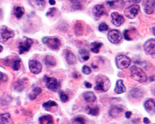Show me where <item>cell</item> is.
I'll list each match as a JSON object with an SVG mask.
<instances>
[{
  "label": "cell",
  "instance_id": "cell-1",
  "mask_svg": "<svg viewBox=\"0 0 155 124\" xmlns=\"http://www.w3.org/2000/svg\"><path fill=\"white\" fill-rule=\"evenodd\" d=\"M111 87V82L105 74H100L96 78V86L94 90L102 92H107Z\"/></svg>",
  "mask_w": 155,
  "mask_h": 124
},
{
  "label": "cell",
  "instance_id": "cell-2",
  "mask_svg": "<svg viewBox=\"0 0 155 124\" xmlns=\"http://www.w3.org/2000/svg\"><path fill=\"white\" fill-rule=\"evenodd\" d=\"M130 77L133 80L139 83H144L148 80L147 74L141 68L136 66H133L130 68Z\"/></svg>",
  "mask_w": 155,
  "mask_h": 124
},
{
  "label": "cell",
  "instance_id": "cell-3",
  "mask_svg": "<svg viewBox=\"0 0 155 124\" xmlns=\"http://www.w3.org/2000/svg\"><path fill=\"white\" fill-rule=\"evenodd\" d=\"M47 88L54 92H58L60 90L61 83L57 79L54 77H48L47 75H45L43 78Z\"/></svg>",
  "mask_w": 155,
  "mask_h": 124
},
{
  "label": "cell",
  "instance_id": "cell-4",
  "mask_svg": "<svg viewBox=\"0 0 155 124\" xmlns=\"http://www.w3.org/2000/svg\"><path fill=\"white\" fill-rule=\"evenodd\" d=\"M42 42L53 51L58 50L61 46L60 39L55 37H45L42 39Z\"/></svg>",
  "mask_w": 155,
  "mask_h": 124
},
{
  "label": "cell",
  "instance_id": "cell-5",
  "mask_svg": "<svg viewBox=\"0 0 155 124\" xmlns=\"http://www.w3.org/2000/svg\"><path fill=\"white\" fill-rule=\"evenodd\" d=\"M115 64L120 70L127 68L131 64V59L125 55H119L115 58Z\"/></svg>",
  "mask_w": 155,
  "mask_h": 124
},
{
  "label": "cell",
  "instance_id": "cell-6",
  "mask_svg": "<svg viewBox=\"0 0 155 124\" xmlns=\"http://www.w3.org/2000/svg\"><path fill=\"white\" fill-rule=\"evenodd\" d=\"M15 36V32L6 26L0 28V42L4 43Z\"/></svg>",
  "mask_w": 155,
  "mask_h": 124
},
{
  "label": "cell",
  "instance_id": "cell-7",
  "mask_svg": "<svg viewBox=\"0 0 155 124\" xmlns=\"http://www.w3.org/2000/svg\"><path fill=\"white\" fill-rule=\"evenodd\" d=\"M107 38L112 44H119L122 39V35L119 31L112 29L108 32Z\"/></svg>",
  "mask_w": 155,
  "mask_h": 124
},
{
  "label": "cell",
  "instance_id": "cell-8",
  "mask_svg": "<svg viewBox=\"0 0 155 124\" xmlns=\"http://www.w3.org/2000/svg\"><path fill=\"white\" fill-rule=\"evenodd\" d=\"M140 10V7L138 5H133L128 6L124 11V15L129 19H134Z\"/></svg>",
  "mask_w": 155,
  "mask_h": 124
},
{
  "label": "cell",
  "instance_id": "cell-9",
  "mask_svg": "<svg viewBox=\"0 0 155 124\" xmlns=\"http://www.w3.org/2000/svg\"><path fill=\"white\" fill-rule=\"evenodd\" d=\"M29 68L32 74H37L40 73L42 71V65L37 60H30L29 61Z\"/></svg>",
  "mask_w": 155,
  "mask_h": 124
},
{
  "label": "cell",
  "instance_id": "cell-10",
  "mask_svg": "<svg viewBox=\"0 0 155 124\" xmlns=\"http://www.w3.org/2000/svg\"><path fill=\"white\" fill-rule=\"evenodd\" d=\"M5 62L6 65L11 67L12 69L15 71L19 70L21 68V60L18 56H15V57L12 58L11 59L6 60L5 61Z\"/></svg>",
  "mask_w": 155,
  "mask_h": 124
},
{
  "label": "cell",
  "instance_id": "cell-11",
  "mask_svg": "<svg viewBox=\"0 0 155 124\" xmlns=\"http://www.w3.org/2000/svg\"><path fill=\"white\" fill-rule=\"evenodd\" d=\"M34 44V41L29 38H27L24 42H21L19 44V54H22L24 53L29 51L32 45Z\"/></svg>",
  "mask_w": 155,
  "mask_h": 124
},
{
  "label": "cell",
  "instance_id": "cell-12",
  "mask_svg": "<svg viewBox=\"0 0 155 124\" xmlns=\"http://www.w3.org/2000/svg\"><path fill=\"white\" fill-rule=\"evenodd\" d=\"M143 8L147 15L153 14L155 9V0H145L143 3Z\"/></svg>",
  "mask_w": 155,
  "mask_h": 124
},
{
  "label": "cell",
  "instance_id": "cell-13",
  "mask_svg": "<svg viewBox=\"0 0 155 124\" xmlns=\"http://www.w3.org/2000/svg\"><path fill=\"white\" fill-rule=\"evenodd\" d=\"M93 15L96 19H99L101 17L107 15V11L102 5H97L93 8Z\"/></svg>",
  "mask_w": 155,
  "mask_h": 124
},
{
  "label": "cell",
  "instance_id": "cell-14",
  "mask_svg": "<svg viewBox=\"0 0 155 124\" xmlns=\"http://www.w3.org/2000/svg\"><path fill=\"white\" fill-rule=\"evenodd\" d=\"M155 39H151L147 41L144 45V51L148 55H154L155 54Z\"/></svg>",
  "mask_w": 155,
  "mask_h": 124
},
{
  "label": "cell",
  "instance_id": "cell-15",
  "mask_svg": "<svg viewBox=\"0 0 155 124\" xmlns=\"http://www.w3.org/2000/svg\"><path fill=\"white\" fill-rule=\"evenodd\" d=\"M112 23L115 26H120L121 25L125 22V19L124 16L119 14L117 12H114L111 14Z\"/></svg>",
  "mask_w": 155,
  "mask_h": 124
},
{
  "label": "cell",
  "instance_id": "cell-16",
  "mask_svg": "<svg viewBox=\"0 0 155 124\" xmlns=\"http://www.w3.org/2000/svg\"><path fill=\"white\" fill-rule=\"evenodd\" d=\"M124 111V109L119 106H114L109 109L108 114L110 117L115 119L119 117Z\"/></svg>",
  "mask_w": 155,
  "mask_h": 124
},
{
  "label": "cell",
  "instance_id": "cell-17",
  "mask_svg": "<svg viewBox=\"0 0 155 124\" xmlns=\"http://www.w3.org/2000/svg\"><path fill=\"white\" fill-rule=\"evenodd\" d=\"M31 5L37 10H43L45 6L46 3L45 0H29Z\"/></svg>",
  "mask_w": 155,
  "mask_h": 124
},
{
  "label": "cell",
  "instance_id": "cell-18",
  "mask_svg": "<svg viewBox=\"0 0 155 124\" xmlns=\"http://www.w3.org/2000/svg\"><path fill=\"white\" fill-rule=\"evenodd\" d=\"M64 58H65L67 64L70 65H75L77 62V58L74 54L70 51H67L64 54Z\"/></svg>",
  "mask_w": 155,
  "mask_h": 124
},
{
  "label": "cell",
  "instance_id": "cell-19",
  "mask_svg": "<svg viewBox=\"0 0 155 124\" xmlns=\"http://www.w3.org/2000/svg\"><path fill=\"white\" fill-rule=\"evenodd\" d=\"M144 107L150 114H154L155 110V104L153 99H149L144 103Z\"/></svg>",
  "mask_w": 155,
  "mask_h": 124
},
{
  "label": "cell",
  "instance_id": "cell-20",
  "mask_svg": "<svg viewBox=\"0 0 155 124\" xmlns=\"http://www.w3.org/2000/svg\"><path fill=\"white\" fill-rule=\"evenodd\" d=\"M44 63L47 67H54L57 64L56 58L51 55H47L44 58Z\"/></svg>",
  "mask_w": 155,
  "mask_h": 124
},
{
  "label": "cell",
  "instance_id": "cell-21",
  "mask_svg": "<svg viewBox=\"0 0 155 124\" xmlns=\"http://www.w3.org/2000/svg\"><path fill=\"white\" fill-rule=\"evenodd\" d=\"M107 5L113 9H122L124 8L125 3L123 0H114L107 2Z\"/></svg>",
  "mask_w": 155,
  "mask_h": 124
},
{
  "label": "cell",
  "instance_id": "cell-22",
  "mask_svg": "<svg viewBox=\"0 0 155 124\" xmlns=\"http://www.w3.org/2000/svg\"><path fill=\"white\" fill-rule=\"evenodd\" d=\"M83 24L80 21H77L74 25V31L76 36H81L83 34Z\"/></svg>",
  "mask_w": 155,
  "mask_h": 124
},
{
  "label": "cell",
  "instance_id": "cell-23",
  "mask_svg": "<svg viewBox=\"0 0 155 124\" xmlns=\"http://www.w3.org/2000/svg\"><path fill=\"white\" fill-rule=\"evenodd\" d=\"M115 92L117 94H122L125 92L126 91V87L124 84L122 80H119L117 83H116V85L114 89Z\"/></svg>",
  "mask_w": 155,
  "mask_h": 124
},
{
  "label": "cell",
  "instance_id": "cell-24",
  "mask_svg": "<svg viewBox=\"0 0 155 124\" xmlns=\"http://www.w3.org/2000/svg\"><path fill=\"white\" fill-rule=\"evenodd\" d=\"M130 93V96L132 97L135 98V99L141 98V97H143V94H144L143 90L140 88H135L132 89L130 91V93Z\"/></svg>",
  "mask_w": 155,
  "mask_h": 124
},
{
  "label": "cell",
  "instance_id": "cell-25",
  "mask_svg": "<svg viewBox=\"0 0 155 124\" xmlns=\"http://www.w3.org/2000/svg\"><path fill=\"white\" fill-rule=\"evenodd\" d=\"M83 97L84 99H85V101L87 103H94L96 99V96L94 94V93L92 91H87L85 92L83 94Z\"/></svg>",
  "mask_w": 155,
  "mask_h": 124
},
{
  "label": "cell",
  "instance_id": "cell-26",
  "mask_svg": "<svg viewBox=\"0 0 155 124\" xmlns=\"http://www.w3.org/2000/svg\"><path fill=\"white\" fill-rule=\"evenodd\" d=\"M39 123L41 124H51L54 123V120L53 117L51 116L45 115L39 118Z\"/></svg>",
  "mask_w": 155,
  "mask_h": 124
},
{
  "label": "cell",
  "instance_id": "cell-27",
  "mask_svg": "<svg viewBox=\"0 0 155 124\" xmlns=\"http://www.w3.org/2000/svg\"><path fill=\"white\" fill-rule=\"evenodd\" d=\"M42 90L41 88H38V87L35 88L32 90V93L29 94V98L31 100H34V99H35L38 95H40L42 93Z\"/></svg>",
  "mask_w": 155,
  "mask_h": 124
},
{
  "label": "cell",
  "instance_id": "cell-28",
  "mask_svg": "<svg viewBox=\"0 0 155 124\" xmlns=\"http://www.w3.org/2000/svg\"><path fill=\"white\" fill-rule=\"evenodd\" d=\"M102 44L100 43V42H94L91 43V51L93 53L95 54H97L99 52L100 49L101 48V47L102 46Z\"/></svg>",
  "mask_w": 155,
  "mask_h": 124
},
{
  "label": "cell",
  "instance_id": "cell-29",
  "mask_svg": "<svg viewBox=\"0 0 155 124\" xmlns=\"http://www.w3.org/2000/svg\"><path fill=\"white\" fill-rule=\"evenodd\" d=\"M14 88L16 91L21 92L25 88V83L23 80H18L17 81L15 84H14Z\"/></svg>",
  "mask_w": 155,
  "mask_h": 124
},
{
  "label": "cell",
  "instance_id": "cell-30",
  "mask_svg": "<svg viewBox=\"0 0 155 124\" xmlns=\"http://www.w3.org/2000/svg\"><path fill=\"white\" fill-rule=\"evenodd\" d=\"M24 8L21 7V6H18L15 9L14 11V13L15 16L18 18V19H20L24 14Z\"/></svg>",
  "mask_w": 155,
  "mask_h": 124
},
{
  "label": "cell",
  "instance_id": "cell-31",
  "mask_svg": "<svg viewBox=\"0 0 155 124\" xmlns=\"http://www.w3.org/2000/svg\"><path fill=\"white\" fill-rule=\"evenodd\" d=\"M88 114L93 116H97L99 114V107L98 106H95L94 107H87Z\"/></svg>",
  "mask_w": 155,
  "mask_h": 124
},
{
  "label": "cell",
  "instance_id": "cell-32",
  "mask_svg": "<svg viewBox=\"0 0 155 124\" xmlns=\"http://www.w3.org/2000/svg\"><path fill=\"white\" fill-rule=\"evenodd\" d=\"M10 114L8 113L0 114V123H6L10 121Z\"/></svg>",
  "mask_w": 155,
  "mask_h": 124
},
{
  "label": "cell",
  "instance_id": "cell-33",
  "mask_svg": "<svg viewBox=\"0 0 155 124\" xmlns=\"http://www.w3.org/2000/svg\"><path fill=\"white\" fill-rule=\"evenodd\" d=\"M79 54L81 57V58L84 60V61H87L89 60L90 55L89 52L86 49H81L80 51H79Z\"/></svg>",
  "mask_w": 155,
  "mask_h": 124
},
{
  "label": "cell",
  "instance_id": "cell-34",
  "mask_svg": "<svg viewBox=\"0 0 155 124\" xmlns=\"http://www.w3.org/2000/svg\"><path fill=\"white\" fill-rule=\"evenodd\" d=\"M71 3V6L73 9L80 10L82 9V5L79 0H70Z\"/></svg>",
  "mask_w": 155,
  "mask_h": 124
},
{
  "label": "cell",
  "instance_id": "cell-35",
  "mask_svg": "<svg viewBox=\"0 0 155 124\" xmlns=\"http://www.w3.org/2000/svg\"><path fill=\"white\" fill-rule=\"evenodd\" d=\"M59 96H60V101L62 103H67L69 99V97L68 94L63 91H60L59 92Z\"/></svg>",
  "mask_w": 155,
  "mask_h": 124
},
{
  "label": "cell",
  "instance_id": "cell-36",
  "mask_svg": "<svg viewBox=\"0 0 155 124\" xmlns=\"http://www.w3.org/2000/svg\"><path fill=\"white\" fill-rule=\"evenodd\" d=\"M57 106H58V104H57V103H55V101H51V100L43 104V107H44L47 110H48L51 107Z\"/></svg>",
  "mask_w": 155,
  "mask_h": 124
},
{
  "label": "cell",
  "instance_id": "cell-37",
  "mask_svg": "<svg viewBox=\"0 0 155 124\" xmlns=\"http://www.w3.org/2000/svg\"><path fill=\"white\" fill-rule=\"evenodd\" d=\"M98 29L100 32H104V31H107L109 29V26L108 25L105 23V22H102L99 24V26L98 27Z\"/></svg>",
  "mask_w": 155,
  "mask_h": 124
},
{
  "label": "cell",
  "instance_id": "cell-38",
  "mask_svg": "<svg viewBox=\"0 0 155 124\" xmlns=\"http://www.w3.org/2000/svg\"><path fill=\"white\" fill-rule=\"evenodd\" d=\"M57 9L56 8H51L49 9L48 12L46 13V16L47 17H54L57 12Z\"/></svg>",
  "mask_w": 155,
  "mask_h": 124
},
{
  "label": "cell",
  "instance_id": "cell-39",
  "mask_svg": "<svg viewBox=\"0 0 155 124\" xmlns=\"http://www.w3.org/2000/svg\"><path fill=\"white\" fill-rule=\"evenodd\" d=\"M124 37L125 40L127 41H132V38L131 37V34H130V30H125L124 32Z\"/></svg>",
  "mask_w": 155,
  "mask_h": 124
},
{
  "label": "cell",
  "instance_id": "cell-40",
  "mask_svg": "<svg viewBox=\"0 0 155 124\" xmlns=\"http://www.w3.org/2000/svg\"><path fill=\"white\" fill-rule=\"evenodd\" d=\"M82 71H83V73L85 74H89L91 73V69L89 67H88L87 65L83 66V67L82 68Z\"/></svg>",
  "mask_w": 155,
  "mask_h": 124
},
{
  "label": "cell",
  "instance_id": "cell-41",
  "mask_svg": "<svg viewBox=\"0 0 155 124\" xmlns=\"http://www.w3.org/2000/svg\"><path fill=\"white\" fill-rule=\"evenodd\" d=\"M74 120L76 122L80 123H81V124H84L86 123L85 119L83 117H77L74 119Z\"/></svg>",
  "mask_w": 155,
  "mask_h": 124
},
{
  "label": "cell",
  "instance_id": "cell-42",
  "mask_svg": "<svg viewBox=\"0 0 155 124\" xmlns=\"http://www.w3.org/2000/svg\"><path fill=\"white\" fill-rule=\"evenodd\" d=\"M73 77L74 79H79L81 78V74L79 72L75 71L73 73Z\"/></svg>",
  "mask_w": 155,
  "mask_h": 124
},
{
  "label": "cell",
  "instance_id": "cell-43",
  "mask_svg": "<svg viewBox=\"0 0 155 124\" xmlns=\"http://www.w3.org/2000/svg\"><path fill=\"white\" fill-rule=\"evenodd\" d=\"M132 113L131 111H127L125 113V117L127 119H130V117L132 116Z\"/></svg>",
  "mask_w": 155,
  "mask_h": 124
},
{
  "label": "cell",
  "instance_id": "cell-44",
  "mask_svg": "<svg viewBox=\"0 0 155 124\" xmlns=\"http://www.w3.org/2000/svg\"><path fill=\"white\" fill-rule=\"evenodd\" d=\"M84 86L86 87L87 88H92V84L89 82L87 81H84Z\"/></svg>",
  "mask_w": 155,
  "mask_h": 124
},
{
  "label": "cell",
  "instance_id": "cell-45",
  "mask_svg": "<svg viewBox=\"0 0 155 124\" xmlns=\"http://www.w3.org/2000/svg\"><path fill=\"white\" fill-rule=\"evenodd\" d=\"M127 2H130V3H134L138 4L141 2V0H127Z\"/></svg>",
  "mask_w": 155,
  "mask_h": 124
},
{
  "label": "cell",
  "instance_id": "cell-46",
  "mask_svg": "<svg viewBox=\"0 0 155 124\" xmlns=\"http://www.w3.org/2000/svg\"><path fill=\"white\" fill-rule=\"evenodd\" d=\"M143 123L145 124H148V123H150L151 121L150 120V119L147 117H144L143 119Z\"/></svg>",
  "mask_w": 155,
  "mask_h": 124
},
{
  "label": "cell",
  "instance_id": "cell-47",
  "mask_svg": "<svg viewBox=\"0 0 155 124\" xmlns=\"http://www.w3.org/2000/svg\"><path fill=\"white\" fill-rule=\"evenodd\" d=\"M49 3L50 5H55L56 2L55 0H49Z\"/></svg>",
  "mask_w": 155,
  "mask_h": 124
},
{
  "label": "cell",
  "instance_id": "cell-48",
  "mask_svg": "<svg viewBox=\"0 0 155 124\" xmlns=\"http://www.w3.org/2000/svg\"><path fill=\"white\" fill-rule=\"evenodd\" d=\"M3 74L2 72H0V81H1V80L3 78Z\"/></svg>",
  "mask_w": 155,
  "mask_h": 124
},
{
  "label": "cell",
  "instance_id": "cell-49",
  "mask_svg": "<svg viewBox=\"0 0 155 124\" xmlns=\"http://www.w3.org/2000/svg\"><path fill=\"white\" fill-rule=\"evenodd\" d=\"M3 47L2 45H0V53H1L3 51Z\"/></svg>",
  "mask_w": 155,
  "mask_h": 124
},
{
  "label": "cell",
  "instance_id": "cell-50",
  "mask_svg": "<svg viewBox=\"0 0 155 124\" xmlns=\"http://www.w3.org/2000/svg\"><path fill=\"white\" fill-rule=\"evenodd\" d=\"M2 13V9H0V15H1Z\"/></svg>",
  "mask_w": 155,
  "mask_h": 124
}]
</instances>
